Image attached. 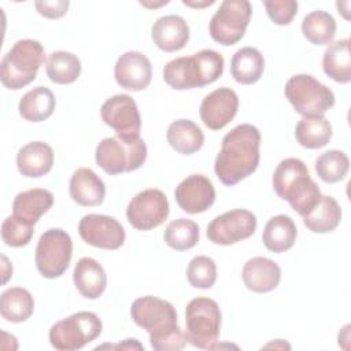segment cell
<instances>
[{"instance_id":"22","label":"cell","mask_w":351,"mask_h":351,"mask_svg":"<svg viewBox=\"0 0 351 351\" xmlns=\"http://www.w3.org/2000/svg\"><path fill=\"white\" fill-rule=\"evenodd\" d=\"M53 166V149L44 141H32L16 154L19 173L29 178H38L51 171Z\"/></svg>"},{"instance_id":"17","label":"cell","mask_w":351,"mask_h":351,"mask_svg":"<svg viewBox=\"0 0 351 351\" xmlns=\"http://www.w3.org/2000/svg\"><path fill=\"white\" fill-rule=\"evenodd\" d=\"M237 110V93L228 86H222L213 90L202 100L199 112L203 123L208 129L219 130L236 117Z\"/></svg>"},{"instance_id":"2","label":"cell","mask_w":351,"mask_h":351,"mask_svg":"<svg viewBox=\"0 0 351 351\" xmlns=\"http://www.w3.org/2000/svg\"><path fill=\"white\" fill-rule=\"evenodd\" d=\"M130 315L148 332L154 350L178 351L185 347L186 336L177 325V311L170 302L151 295L138 298L132 303Z\"/></svg>"},{"instance_id":"35","label":"cell","mask_w":351,"mask_h":351,"mask_svg":"<svg viewBox=\"0 0 351 351\" xmlns=\"http://www.w3.org/2000/svg\"><path fill=\"white\" fill-rule=\"evenodd\" d=\"M199 225L195 221L186 218L171 221L163 233L165 243L176 251H186L193 248L199 241Z\"/></svg>"},{"instance_id":"23","label":"cell","mask_w":351,"mask_h":351,"mask_svg":"<svg viewBox=\"0 0 351 351\" xmlns=\"http://www.w3.org/2000/svg\"><path fill=\"white\" fill-rule=\"evenodd\" d=\"M53 204V195L44 188H33L19 192L12 202V215L19 221L34 226L43 214Z\"/></svg>"},{"instance_id":"26","label":"cell","mask_w":351,"mask_h":351,"mask_svg":"<svg viewBox=\"0 0 351 351\" xmlns=\"http://www.w3.org/2000/svg\"><path fill=\"white\" fill-rule=\"evenodd\" d=\"M170 147L181 155H192L204 144L202 129L191 119H177L171 122L166 132Z\"/></svg>"},{"instance_id":"31","label":"cell","mask_w":351,"mask_h":351,"mask_svg":"<svg viewBox=\"0 0 351 351\" xmlns=\"http://www.w3.org/2000/svg\"><path fill=\"white\" fill-rule=\"evenodd\" d=\"M296 141L308 149L325 147L332 138V125L325 117H303L295 129Z\"/></svg>"},{"instance_id":"39","label":"cell","mask_w":351,"mask_h":351,"mask_svg":"<svg viewBox=\"0 0 351 351\" xmlns=\"http://www.w3.org/2000/svg\"><path fill=\"white\" fill-rule=\"evenodd\" d=\"M263 5L271 22L280 26L289 25L298 12L295 0H265Z\"/></svg>"},{"instance_id":"20","label":"cell","mask_w":351,"mask_h":351,"mask_svg":"<svg viewBox=\"0 0 351 351\" xmlns=\"http://www.w3.org/2000/svg\"><path fill=\"white\" fill-rule=\"evenodd\" d=\"M244 285L256 293H267L277 288L281 280L280 266L265 256H255L244 263L241 273Z\"/></svg>"},{"instance_id":"27","label":"cell","mask_w":351,"mask_h":351,"mask_svg":"<svg viewBox=\"0 0 351 351\" xmlns=\"http://www.w3.org/2000/svg\"><path fill=\"white\" fill-rule=\"evenodd\" d=\"M265 70L263 55L254 47H244L232 56L230 74L233 80L243 85L258 82Z\"/></svg>"},{"instance_id":"40","label":"cell","mask_w":351,"mask_h":351,"mask_svg":"<svg viewBox=\"0 0 351 351\" xmlns=\"http://www.w3.org/2000/svg\"><path fill=\"white\" fill-rule=\"evenodd\" d=\"M34 5L40 15L48 19H59L67 12L70 1L69 0H52V1L40 0V1H36Z\"/></svg>"},{"instance_id":"10","label":"cell","mask_w":351,"mask_h":351,"mask_svg":"<svg viewBox=\"0 0 351 351\" xmlns=\"http://www.w3.org/2000/svg\"><path fill=\"white\" fill-rule=\"evenodd\" d=\"M71 256L73 241L66 230L52 228L40 236L36 247L34 262L43 277H60L69 269Z\"/></svg>"},{"instance_id":"24","label":"cell","mask_w":351,"mask_h":351,"mask_svg":"<svg viewBox=\"0 0 351 351\" xmlns=\"http://www.w3.org/2000/svg\"><path fill=\"white\" fill-rule=\"evenodd\" d=\"M73 280L78 292L86 299H97L107 287V274L103 266L89 256H84L75 263Z\"/></svg>"},{"instance_id":"11","label":"cell","mask_w":351,"mask_h":351,"mask_svg":"<svg viewBox=\"0 0 351 351\" xmlns=\"http://www.w3.org/2000/svg\"><path fill=\"white\" fill-rule=\"evenodd\" d=\"M252 15L251 3L247 0H225L208 23L211 38L221 45L239 43L247 30Z\"/></svg>"},{"instance_id":"25","label":"cell","mask_w":351,"mask_h":351,"mask_svg":"<svg viewBox=\"0 0 351 351\" xmlns=\"http://www.w3.org/2000/svg\"><path fill=\"white\" fill-rule=\"evenodd\" d=\"M296 236L298 229L293 219L285 214H278L266 222L262 240L269 251L281 254L293 247Z\"/></svg>"},{"instance_id":"21","label":"cell","mask_w":351,"mask_h":351,"mask_svg":"<svg viewBox=\"0 0 351 351\" xmlns=\"http://www.w3.org/2000/svg\"><path fill=\"white\" fill-rule=\"evenodd\" d=\"M69 192L77 204L93 207L103 203L106 197V185L92 169L80 167L70 178Z\"/></svg>"},{"instance_id":"36","label":"cell","mask_w":351,"mask_h":351,"mask_svg":"<svg viewBox=\"0 0 351 351\" xmlns=\"http://www.w3.org/2000/svg\"><path fill=\"white\" fill-rule=\"evenodd\" d=\"M350 169V160L346 152L340 149H329L315 159V171L318 177L328 184L341 181Z\"/></svg>"},{"instance_id":"32","label":"cell","mask_w":351,"mask_h":351,"mask_svg":"<svg viewBox=\"0 0 351 351\" xmlns=\"http://www.w3.org/2000/svg\"><path fill=\"white\" fill-rule=\"evenodd\" d=\"M302 218L308 230L314 233H329L339 226L341 208L332 196L322 195L318 204Z\"/></svg>"},{"instance_id":"37","label":"cell","mask_w":351,"mask_h":351,"mask_svg":"<svg viewBox=\"0 0 351 351\" xmlns=\"http://www.w3.org/2000/svg\"><path fill=\"white\" fill-rule=\"evenodd\" d=\"M188 282L200 289L211 288L217 281V265L213 258L197 255L191 259L186 267Z\"/></svg>"},{"instance_id":"6","label":"cell","mask_w":351,"mask_h":351,"mask_svg":"<svg viewBox=\"0 0 351 351\" xmlns=\"http://www.w3.org/2000/svg\"><path fill=\"white\" fill-rule=\"evenodd\" d=\"M95 159L97 166L110 176L134 171L147 159V145L141 137L136 140L107 137L97 144Z\"/></svg>"},{"instance_id":"3","label":"cell","mask_w":351,"mask_h":351,"mask_svg":"<svg viewBox=\"0 0 351 351\" xmlns=\"http://www.w3.org/2000/svg\"><path fill=\"white\" fill-rule=\"evenodd\" d=\"M273 188L277 196L287 200L302 217L307 215L322 197L307 166L298 158H287L278 163L273 174Z\"/></svg>"},{"instance_id":"16","label":"cell","mask_w":351,"mask_h":351,"mask_svg":"<svg viewBox=\"0 0 351 351\" xmlns=\"http://www.w3.org/2000/svg\"><path fill=\"white\" fill-rule=\"evenodd\" d=\"M174 196L182 211L188 214H199L214 204L215 189L211 180L206 176L192 174L177 185Z\"/></svg>"},{"instance_id":"28","label":"cell","mask_w":351,"mask_h":351,"mask_svg":"<svg viewBox=\"0 0 351 351\" xmlns=\"http://www.w3.org/2000/svg\"><path fill=\"white\" fill-rule=\"evenodd\" d=\"M56 99L47 86H37L26 92L18 104L19 114L29 122H43L48 119L55 110Z\"/></svg>"},{"instance_id":"38","label":"cell","mask_w":351,"mask_h":351,"mask_svg":"<svg viewBox=\"0 0 351 351\" xmlns=\"http://www.w3.org/2000/svg\"><path fill=\"white\" fill-rule=\"evenodd\" d=\"M34 234V226H30L14 215L7 217L1 223V239L10 247H25Z\"/></svg>"},{"instance_id":"29","label":"cell","mask_w":351,"mask_h":351,"mask_svg":"<svg viewBox=\"0 0 351 351\" xmlns=\"http://www.w3.org/2000/svg\"><path fill=\"white\" fill-rule=\"evenodd\" d=\"M324 73L336 82L348 84L351 81V52L350 40H339L330 44L322 58Z\"/></svg>"},{"instance_id":"1","label":"cell","mask_w":351,"mask_h":351,"mask_svg":"<svg viewBox=\"0 0 351 351\" xmlns=\"http://www.w3.org/2000/svg\"><path fill=\"white\" fill-rule=\"evenodd\" d=\"M259 147L261 133L256 126L241 123L233 128L223 136L215 158L214 171L218 180L232 186L251 176L259 165Z\"/></svg>"},{"instance_id":"33","label":"cell","mask_w":351,"mask_h":351,"mask_svg":"<svg viewBox=\"0 0 351 351\" xmlns=\"http://www.w3.org/2000/svg\"><path fill=\"white\" fill-rule=\"evenodd\" d=\"M336 27L335 18L322 10L308 12L302 21V33L314 45L329 44L336 34Z\"/></svg>"},{"instance_id":"12","label":"cell","mask_w":351,"mask_h":351,"mask_svg":"<svg viewBox=\"0 0 351 351\" xmlns=\"http://www.w3.org/2000/svg\"><path fill=\"white\" fill-rule=\"evenodd\" d=\"M170 213L166 195L160 189L149 188L138 192L128 204L126 217L137 230H151L162 225Z\"/></svg>"},{"instance_id":"41","label":"cell","mask_w":351,"mask_h":351,"mask_svg":"<svg viewBox=\"0 0 351 351\" xmlns=\"http://www.w3.org/2000/svg\"><path fill=\"white\" fill-rule=\"evenodd\" d=\"M182 3L185 4V5H191V7H204V5H211V4H214V1L211 0V1H206V3H197V4H195V3H191V1H186V0H182Z\"/></svg>"},{"instance_id":"9","label":"cell","mask_w":351,"mask_h":351,"mask_svg":"<svg viewBox=\"0 0 351 351\" xmlns=\"http://www.w3.org/2000/svg\"><path fill=\"white\" fill-rule=\"evenodd\" d=\"M103 324L97 314L92 311H78L53 324L48 336L55 350L75 351L97 339Z\"/></svg>"},{"instance_id":"8","label":"cell","mask_w":351,"mask_h":351,"mask_svg":"<svg viewBox=\"0 0 351 351\" xmlns=\"http://www.w3.org/2000/svg\"><path fill=\"white\" fill-rule=\"evenodd\" d=\"M186 341L197 348H214L219 337L221 310L210 298H195L185 308Z\"/></svg>"},{"instance_id":"15","label":"cell","mask_w":351,"mask_h":351,"mask_svg":"<svg viewBox=\"0 0 351 351\" xmlns=\"http://www.w3.org/2000/svg\"><path fill=\"white\" fill-rule=\"evenodd\" d=\"M81 239L96 248L118 250L123 245L126 233L123 226L110 215L88 214L78 223Z\"/></svg>"},{"instance_id":"14","label":"cell","mask_w":351,"mask_h":351,"mask_svg":"<svg viewBox=\"0 0 351 351\" xmlns=\"http://www.w3.org/2000/svg\"><path fill=\"white\" fill-rule=\"evenodd\" d=\"M256 225L255 214L244 208H234L215 217L207 225V237L214 244L230 245L251 237Z\"/></svg>"},{"instance_id":"5","label":"cell","mask_w":351,"mask_h":351,"mask_svg":"<svg viewBox=\"0 0 351 351\" xmlns=\"http://www.w3.org/2000/svg\"><path fill=\"white\" fill-rule=\"evenodd\" d=\"M44 60L45 52L40 41L32 38L18 40L1 59V84L12 90L25 88L36 80Z\"/></svg>"},{"instance_id":"4","label":"cell","mask_w":351,"mask_h":351,"mask_svg":"<svg viewBox=\"0 0 351 351\" xmlns=\"http://www.w3.org/2000/svg\"><path fill=\"white\" fill-rule=\"evenodd\" d=\"M223 58L214 49H202L192 56H181L166 63L165 82L177 90L202 88L217 81L223 73Z\"/></svg>"},{"instance_id":"34","label":"cell","mask_w":351,"mask_h":351,"mask_svg":"<svg viewBox=\"0 0 351 351\" xmlns=\"http://www.w3.org/2000/svg\"><path fill=\"white\" fill-rule=\"evenodd\" d=\"M45 71L48 78L55 84H73L81 74V62L71 52L55 51L47 59Z\"/></svg>"},{"instance_id":"7","label":"cell","mask_w":351,"mask_h":351,"mask_svg":"<svg viewBox=\"0 0 351 351\" xmlns=\"http://www.w3.org/2000/svg\"><path fill=\"white\" fill-rule=\"evenodd\" d=\"M285 97L303 117H324L335 106V93L310 74L291 77L284 88Z\"/></svg>"},{"instance_id":"13","label":"cell","mask_w":351,"mask_h":351,"mask_svg":"<svg viewBox=\"0 0 351 351\" xmlns=\"http://www.w3.org/2000/svg\"><path fill=\"white\" fill-rule=\"evenodd\" d=\"M100 115L103 122L114 129L117 137L122 140L140 138L141 117L136 101L129 95H115L107 99L100 108Z\"/></svg>"},{"instance_id":"19","label":"cell","mask_w":351,"mask_h":351,"mask_svg":"<svg viewBox=\"0 0 351 351\" xmlns=\"http://www.w3.org/2000/svg\"><path fill=\"white\" fill-rule=\"evenodd\" d=\"M154 44L165 52L182 49L189 40V26L178 15H165L158 18L151 27Z\"/></svg>"},{"instance_id":"18","label":"cell","mask_w":351,"mask_h":351,"mask_svg":"<svg viewBox=\"0 0 351 351\" xmlns=\"http://www.w3.org/2000/svg\"><path fill=\"white\" fill-rule=\"evenodd\" d=\"M117 84L128 90L138 92L148 88L152 80V66L149 59L137 51L122 53L114 67Z\"/></svg>"},{"instance_id":"30","label":"cell","mask_w":351,"mask_h":351,"mask_svg":"<svg viewBox=\"0 0 351 351\" xmlns=\"http://www.w3.org/2000/svg\"><path fill=\"white\" fill-rule=\"evenodd\" d=\"M34 310V300L30 292L21 287L5 289L0 296V314L10 322H25Z\"/></svg>"}]
</instances>
